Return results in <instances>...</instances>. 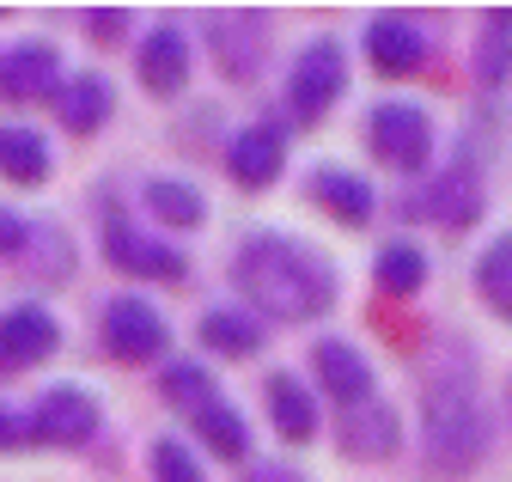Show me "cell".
<instances>
[{"label": "cell", "instance_id": "obj_1", "mask_svg": "<svg viewBox=\"0 0 512 482\" xmlns=\"http://www.w3.org/2000/svg\"><path fill=\"white\" fill-rule=\"evenodd\" d=\"M232 287L250 299V318L311 324L336 306V269L324 251L287 232H250L232 257Z\"/></svg>", "mask_w": 512, "mask_h": 482}, {"label": "cell", "instance_id": "obj_2", "mask_svg": "<svg viewBox=\"0 0 512 482\" xmlns=\"http://www.w3.org/2000/svg\"><path fill=\"white\" fill-rule=\"evenodd\" d=\"M421 464L433 482H458L470 476L488 446H494V421L482 409V391H476V373L470 367H452L439 360L427 373V397H421Z\"/></svg>", "mask_w": 512, "mask_h": 482}, {"label": "cell", "instance_id": "obj_3", "mask_svg": "<svg viewBox=\"0 0 512 482\" xmlns=\"http://www.w3.org/2000/svg\"><path fill=\"white\" fill-rule=\"evenodd\" d=\"M366 147L378 165H391L403 177H421L427 159H433V116L421 104H403V98H384L366 110Z\"/></svg>", "mask_w": 512, "mask_h": 482}, {"label": "cell", "instance_id": "obj_4", "mask_svg": "<svg viewBox=\"0 0 512 482\" xmlns=\"http://www.w3.org/2000/svg\"><path fill=\"white\" fill-rule=\"evenodd\" d=\"M348 86V62H342V43L336 37H311L299 55H293V74H287V110L293 123H324V116L336 110Z\"/></svg>", "mask_w": 512, "mask_h": 482}, {"label": "cell", "instance_id": "obj_5", "mask_svg": "<svg viewBox=\"0 0 512 482\" xmlns=\"http://www.w3.org/2000/svg\"><path fill=\"white\" fill-rule=\"evenodd\" d=\"M269 43H275V25L269 13H256V7H226L208 19V49H214V62L226 80L250 86L256 74L269 68Z\"/></svg>", "mask_w": 512, "mask_h": 482}, {"label": "cell", "instance_id": "obj_6", "mask_svg": "<svg viewBox=\"0 0 512 482\" xmlns=\"http://www.w3.org/2000/svg\"><path fill=\"white\" fill-rule=\"evenodd\" d=\"M104 257L110 269L122 275H147V281H189V257L171 251L165 238H147L141 226H128V220H104Z\"/></svg>", "mask_w": 512, "mask_h": 482}, {"label": "cell", "instance_id": "obj_7", "mask_svg": "<svg viewBox=\"0 0 512 482\" xmlns=\"http://www.w3.org/2000/svg\"><path fill=\"white\" fill-rule=\"evenodd\" d=\"M25 421H31V440L74 452V446H86L98 434V397L80 391V385H55V391H43V403Z\"/></svg>", "mask_w": 512, "mask_h": 482}, {"label": "cell", "instance_id": "obj_8", "mask_svg": "<svg viewBox=\"0 0 512 482\" xmlns=\"http://www.w3.org/2000/svg\"><path fill=\"white\" fill-rule=\"evenodd\" d=\"M409 208H421L433 226H445V232H464V226H476L482 220V208H488V190H482V177H476V165H452V171H439V177H427V190L409 202Z\"/></svg>", "mask_w": 512, "mask_h": 482}, {"label": "cell", "instance_id": "obj_9", "mask_svg": "<svg viewBox=\"0 0 512 482\" xmlns=\"http://www.w3.org/2000/svg\"><path fill=\"white\" fill-rule=\"evenodd\" d=\"M104 348L116 360H153L165 348V318L153 299L141 293H116L110 306H104Z\"/></svg>", "mask_w": 512, "mask_h": 482}, {"label": "cell", "instance_id": "obj_10", "mask_svg": "<svg viewBox=\"0 0 512 482\" xmlns=\"http://www.w3.org/2000/svg\"><path fill=\"white\" fill-rule=\"evenodd\" d=\"M336 446L342 458L354 464H384V458H397L403 452V415L391 403H360L336 421Z\"/></svg>", "mask_w": 512, "mask_h": 482}, {"label": "cell", "instance_id": "obj_11", "mask_svg": "<svg viewBox=\"0 0 512 482\" xmlns=\"http://www.w3.org/2000/svg\"><path fill=\"white\" fill-rule=\"evenodd\" d=\"M360 43H366V62L378 74H391V80H403V74H415L427 62V31L409 13H378V19H366V37Z\"/></svg>", "mask_w": 512, "mask_h": 482}, {"label": "cell", "instance_id": "obj_12", "mask_svg": "<svg viewBox=\"0 0 512 482\" xmlns=\"http://www.w3.org/2000/svg\"><path fill=\"white\" fill-rule=\"evenodd\" d=\"M281 165H287V129L281 123H250L226 147V171H232L238 190H269L281 177Z\"/></svg>", "mask_w": 512, "mask_h": 482}, {"label": "cell", "instance_id": "obj_13", "mask_svg": "<svg viewBox=\"0 0 512 482\" xmlns=\"http://www.w3.org/2000/svg\"><path fill=\"white\" fill-rule=\"evenodd\" d=\"M311 373L342 409H360L372 403V360L354 348V342H336V336H317L311 342Z\"/></svg>", "mask_w": 512, "mask_h": 482}, {"label": "cell", "instance_id": "obj_14", "mask_svg": "<svg viewBox=\"0 0 512 482\" xmlns=\"http://www.w3.org/2000/svg\"><path fill=\"white\" fill-rule=\"evenodd\" d=\"M61 342V324L49 306H13V312H0V367L7 373H25L37 367V360H49Z\"/></svg>", "mask_w": 512, "mask_h": 482}, {"label": "cell", "instance_id": "obj_15", "mask_svg": "<svg viewBox=\"0 0 512 482\" xmlns=\"http://www.w3.org/2000/svg\"><path fill=\"white\" fill-rule=\"evenodd\" d=\"M55 86H61V55L49 43H13V49H0V98H7V104L55 98Z\"/></svg>", "mask_w": 512, "mask_h": 482}, {"label": "cell", "instance_id": "obj_16", "mask_svg": "<svg viewBox=\"0 0 512 482\" xmlns=\"http://www.w3.org/2000/svg\"><path fill=\"white\" fill-rule=\"evenodd\" d=\"M305 196L324 208V214H336L342 226H366V220H372V208H378L372 184H366L360 171H348V165H311Z\"/></svg>", "mask_w": 512, "mask_h": 482}, {"label": "cell", "instance_id": "obj_17", "mask_svg": "<svg viewBox=\"0 0 512 482\" xmlns=\"http://www.w3.org/2000/svg\"><path fill=\"white\" fill-rule=\"evenodd\" d=\"M110 110H116V92H110V80L104 74H61V86H55V116H61V129L68 135H98L104 123H110Z\"/></svg>", "mask_w": 512, "mask_h": 482}, {"label": "cell", "instance_id": "obj_18", "mask_svg": "<svg viewBox=\"0 0 512 482\" xmlns=\"http://www.w3.org/2000/svg\"><path fill=\"white\" fill-rule=\"evenodd\" d=\"M141 86L153 98H177L189 86V37L165 19L147 43H141Z\"/></svg>", "mask_w": 512, "mask_h": 482}, {"label": "cell", "instance_id": "obj_19", "mask_svg": "<svg viewBox=\"0 0 512 482\" xmlns=\"http://www.w3.org/2000/svg\"><path fill=\"white\" fill-rule=\"evenodd\" d=\"M263 397H269V421H275V434H281L287 446L317 440V397H311L293 373H269Z\"/></svg>", "mask_w": 512, "mask_h": 482}, {"label": "cell", "instance_id": "obj_20", "mask_svg": "<svg viewBox=\"0 0 512 482\" xmlns=\"http://www.w3.org/2000/svg\"><path fill=\"white\" fill-rule=\"evenodd\" d=\"M0 177L7 184H43L49 177V141L25 123H0Z\"/></svg>", "mask_w": 512, "mask_h": 482}, {"label": "cell", "instance_id": "obj_21", "mask_svg": "<svg viewBox=\"0 0 512 482\" xmlns=\"http://www.w3.org/2000/svg\"><path fill=\"white\" fill-rule=\"evenodd\" d=\"M470 68H476L482 86H506L512 80V7H494L482 19V37H476Z\"/></svg>", "mask_w": 512, "mask_h": 482}, {"label": "cell", "instance_id": "obj_22", "mask_svg": "<svg viewBox=\"0 0 512 482\" xmlns=\"http://www.w3.org/2000/svg\"><path fill=\"white\" fill-rule=\"evenodd\" d=\"M476 293H482V306L494 318L512 324V232H500L494 245L476 257Z\"/></svg>", "mask_w": 512, "mask_h": 482}, {"label": "cell", "instance_id": "obj_23", "mask_svg": "<svg viewBox=\"0 0 512 482\" xmlns=\"http://www.w3.org/2000/svg\"><path fill=\"white\" fill-rule=\"evenodd\" d=\"M147 208L159 226H202L208 220V202L196 184H183V177H147Z\"/></svg>", "mask_w": 512, "mask_h": 482}, {"label": "cell", "instance_id": "obj_24", "mask_svg": "<svg viewBox=\"0 0 512 482\" xmlns=\"http://www.w3.org/2000/svg\"><path fill=\"white\" fill-rule=\"evenodd\" d=\"M202 342L214 348V354H256L263 348V318H250V312H226V306H214L208 318H202Z\"/></svg>", "mask_w": 512, "mask_h": 482}, {"label": "cell", "instance_id": "obj_25", "mask_svg": "<svg viewBox=\"0 0 512 482\" xmlns=\"http://www.w3.org/2000/svg\"><path fill=\"white\" fill-rule=\"evenodd\" d=\"M372 275H378V287L391 293V299H415L427 287V251H415V245H384L378 263H372Z\"/></svg>", "mask_w": 512, "mask_h": 482}, {"label": "cell", "instance_id": "obj_26", "mask_svg": "<svg viewBox=\"0 0 512 482\" xmlns=\"http://www.w3.org/2000/svg\"><path fill=\"white\" fill-rule=\"evenodd\" d=\"M196 434H202V446L208 452H220L226 464H238L244 452H250V434H244V415L232 409V403H208V409H196Z\"/></svg>", "mask_w": 512, "mask_h": 482}, {"label": "cell", "instance_id": "obj_27", "mask_svg": "<svg viewBox=\"0 0 512 482\" xmlns=\"http://www.w3.org/2000/svg\"><path fill=\"white\" fill-rule=\"evenodd\" d=\"M159 397L196 415V409H208V403H214V373H208V367H196V360H171V367L159 373Z\"/></svg>", "mask_w": 512, "mask_h": 482}, {"label": "cell", "instance_id": "obj_28", "mask_svg": "<svg viewBox=\"0 0 512 482\" xmlns=\"http://www.w3.org/2000/svg\"><path fill=\"white\" fill-rule=\"evenodd\" d=\"M153 482H202V464L183 440H153Z\"/></svg>", "mask_w": 512, "mask_h": 482}, {"label": "cell", "instance_id": "obj_29", "mask_svg": "<svg viewBox=\"0 0 512 482\" xmlns=\"http://www.w3.org/2000/svg\"><path fill=\"white\" fill-rule=\"evenodd\" d=\"M86 31H92V43H122L128 13H122V7H92V13H86Z\"/></svg>", "mask_w": 512, "mask_h": 482}, {"label": "cell", "instance_id": "obj_30", "mask_svg": "<svg viewBox=\"0 0 512 482\" xmlns=\"http://www.w3.org/2000/svg\"><path fill=\"white\" fill-rule=\"evenodd\" d=\"M25 232H31V220H19L13 208H0V257H19L25 251Z\"/></svg>", "mask_w": 512, "mask_h": 482}, {"label": "cell", "instance_id": "obj_31", "mask_svg": "<svg viewBox=\"0 0 512 482\" xmlns=\"http://www.w3.org/2000/svg\"><path fill=\"white\" fill-rule=\"evenodd\" d=\"M19 440H31V421H25V415H13L7 403H0V446H19Z\"/></svg>", "mask_w": 512, "mask_h": 482}, {"label": "cell", "instance_id": "obj_32", "mask_svg": "<svg viewBox=\"0 0 512 482\" xmlns=\"http://www.w3.org/2000/svg\"><path fill=\"white\" fill-rule=\"evenodd\" d=\"M244 482H299V470H293V464H256Z\"/></svg>", "mask_w": 512, "mask_h": 482}, {"label": "cell", "instance_id": "obj_33", "mask_svg": "<svg viewBox=\"0 0 512 482\" xmlns=\"http://www.w3.org/2000/svg\"><path fill=\"white\" fill-rule=\"evenodd\" d=\"M506 409H512V385H506Z\"/></svg>", "mask_w": 512, "mask_h": 482}]
</instances>
